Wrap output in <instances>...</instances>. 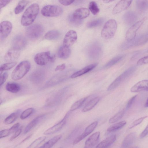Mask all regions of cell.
I'll list each match as a JSON object with an SVG mask.
<instances>
[{
    "mask_svg": "<svg viewBox=\"0 0 148 148\" xmlns=\"http://www.w3.org/2000/svg\"><path fill=\"white\" fill-rule=\"evenodd\" d=\"M68 19L70 23L75 26L80 25L82 23L83 21L82 20L79 19L74 18L72 14L69 16Z\"/></svg>",
    "mask_w": 148,
    "mask_h": 148,
    "instance_id": "obj_44",
    "label": "cell"
},
{
    "mask_svg": "<svg viewBox=\"0 0 148 148\" xmlns=\"http://www.w3.org/2000/svg\"><path fill=\"white\" fill-rule=\"evenodd\" d=\"M60 35V32L57 30H51L48 32L45 35V39L48 40H53L58 39Z\"/></svg>",
    "mask_w": 148,
    "mask_h": 148,
    "instance_id": "obj_29",
    "label": "cell"
},
{
    "mask_svg": "<svg viewBox=\"0 0 148 148\" xmlns=\"http://www.w3.org/2000/svg\"><path fill=\"white\" fill-rule=\"evenodd\" d=\"M103 21V19L101 18L94 20L88 23L87 26L89 28L95 27L101 25Z\"/></svg>",
    "mask_w": 148,
    "mask_h": 148,
    "instance_id": "obj_40",
    "label": "cell"
},
{
    "mask_svg": "<svg viewBox=\"0 0 148 148\" xmlns=\"http://www.w3.org/2000/svg\"><path fill=\"white\" fill-rule=\"evenodd\" d=\"M46 137L42 136L40 137L35 140L27 147L29 148H34L37 147L43 142L46 139Z\"/></svg>",
    "mask_w": 148,
    "mask_h": 148,
    "instance_id": "obj_42",
    "label": "cell"
},
{
    "mask_svg": "<svg viewBox=\"0 0 148 148\" xmlns=\"http://www.w3.org/2000/svg\"><path fill=\"white\" fill-rule=\"evenodd\" d=\"M125 56V55H121L114 57L107 62L103 66V68L108 69L111 67L121 61Z\"/></svg>",
    "mask_w": 148,
    "mask_h": 148,
    "instance_id": "obj_32",
    "label": "cell"
},
{
    "mask_svg": "<svg viewBox=\"0 0 148 148\" xmlns=\"http://www.w3.org/2000/svg\"><path fill=\"white\" fill-rule=\"evenodd\" d=\"M148 134V124L140 135V138H143Z\"/></svg>",
    "mask_w": 148,
    "mask_h": 148,
    "instance_id": "obj_55",
    "label": "cell"
},
{
    "mask_svg": "<svg viewBox=\"0 0 148 148\" xmlns=\"http://www.w3.org/2000/svg\"><path fill=\"white\" fill-rule=\"evenodd\" d=\"M55 55L51 56L49 51L39 53L34 56V60L38 65H45L49 62H53L55 60Z\"/></svg>",
    "mask_w": 148,
    "mask_h": 148,
    "instance_id": "obj_4",
    "label": "cell"
},
{
    "mask_svg": "<svg viewBox=\"0 0 148 148\" xmlns=\"http://www.w3.org/2000/svg\"><path fill=\"white\" fill-rule=\"evenodd\" d=\"M32 134H30L29 135V136H28L26 138H25L22 141H21V142L20 143V144L21 143H22L26 141L28 139H29L32 136Z\"/></svg>",
    "mask_w": 148,
    "mask_h": 148,
    "instance_id": "obj_56",
    "label": "cell"
},
{
    "mask_svg": "<svg viewBox=\"0 0 148 148\" xmlns=\"http://www.w3.org/2000/svg\"><path fill=\"white\" fill-rule=\"evenodd\" d=\"M12 27V23L9 21H4L0 23V34L2 38H6L11 32Z\"/></svg>",
    "mask_w": 148,
    "mask_h": 148,
    "instance_id": "obj_15",
    "label": "cell"
},
{
    "mask_svg": "<svg viewBox=\"0 0 148 148\" xmlns=\"http://www.w3.org/2000/svg\"><path fill=\"white\" fill-rule=\"evenodd\" d=\"M136 5L139 11H145L148 9V0H136Z\"/></svg>",
    "mask_w": 148,
    "mask_h": 148,
    "instance_id": "obj_33",
    "label": "cell"
},
{
    "mask_svg": "<svg viewBox=\"0 0 148 148\" xmlns=\"http://www.w3.org/2000/svg\"><path fill=\"white\" fill-rule=\"evenodd\" d=\"M100 136L99 132H96L91 135L86 140L84 148H91L95 146L98 142Z\"/></svg>",
    "mask_w": 148,
    "mask_h": 148,
    "instance_id": "obj_18",
    "label": "cell"
},
{
    "mask_svg": "<svg viewBox=\"0 0 148 148\" xmlns=\"http://www.w3.org/2000/svg\"><path fill=\"white\" fill-rule=\"evenodd\" d=\"M22 129L21 128L18 129L14 132L13 135L10 138V140L12 141L17 137L21 133Z\"/></svg>",
    "mask_w": 148,
    "mask_h": 148,
    "instance_id": "obj_51",
    "label": "cell"
},
{
    "mask_svg": "<svg viewBox=\"0 0 148 148\" xmlns=\"http://www.w3.org/2000/svg\"><path fill=\"white\" fill-rule=\"evenodd\" d=\"M18 115V113L17 112L11 114L5 119L4 121V123L6 125H9L12 123L16 119Z\"/></svg>",
    "mask_w": 148,
    "mask_h": 148,
    "instance_id": "obj_37",
    "label": "cell"
},
{
    "mask_svg": "<svg viewBox=\"0 0 148 148\" xmlns=\"http://www.w3.org/2000/svg\"><path fill=\"white\" fill-rule=\"evenodd\" d=\"M11 133L9 129L2 130L0 132V138H1L7 136Z\"/></svg>",
    "mask_w": 148,
    "mask_h": 148,
    "instance_id": "obj_47",
    "label": "cell"
},
{
    "mask_svg": "<svg viewBox=\"0 0 148 148\" xmlns=\"http://www.w3.org/2000/svg\"><path fill=\"white\" fill-rule=\"evenodd\" d=\"M100 99V97H97L90 100L83 108L82 111L86 112L91 110L97 105Z\"/></svg>",
    "mask_w": 148,
    "mask_h": 148,
    "instance_id": "obj_27",
    "label": "cell"
},
{
    "mask_svg": "<svg viewBox=\"0 0 148 148\" xmlns=\"http://www.w3.org/2000/svg\"><path fill=\"white\" fill-rule=\"evenodd\" d=\"M88 8L92 14L95 15L97 14L99 11V9L97 3L94 1H92L90 3Z\"/></svg>",
    "mask_w": 148,
    "mask_h": 148,
    "instance_id": "obj_41",
    "label": "cell"
},
{
    "mask_svg": "<svg viewBox=\"0 0 148 148\" xmlns=\"http://www.w3.org/2000/svg\"><path fill=\"white\" fill-rule=\"evenodd\" d=\"M117 28V24L115 20H109L106 23L102 29L101 37L106 39L111 38L114 35Z\"/></svg>",
    "mask_w": 148,
    "mask_h": 148,
    "instance_id": "obj_3",
    "label": "cell"
},
{
    "mask_svg": "<svg viewBox=\"0 0 148 148\" xmlns=\"http://www.w3.org/2000/svg\"><path fill=\"white\" fill-rule=\"evenodd\" d=\"M147 18L146 17H144L140 20L134 24L127 30L125 35V38L127 41H131L135 38L137 31L140 28Z\"/></svg>",
    "mask_w": 148,
    "mask_h": 148,
    "instance_id": "obj_7",
    "label": "cell"
},
{
    "mask_svg": "<svg viewBox=\"0 0 148 148\" xmlns=\"http://www.w3.org/2000/svg\"><path fill=\"white\" fill-rule=\"evenodd\" d=\"M66 68V66L64 64H62L60 65H58L55 68V71H62L64 70Z\"/></svg>",
    "mask_w": 148,
    "mask_h": 148,
    "instance_id": "obj_54",
    "label": "cell"
},
{
    "mask_svg": "<svg viewBox=\"0 0 148 148\" xmlns=\"http://www.w3.org/2000/svg\"><path fill=\"white\" fill-rule=\"evenodd\" d=\"M71 53V51L69 47L63 45L59 48L58 55L60 58L66 59L69 57Z\"/></svg>",
    "mask_w": 148,
    "mask_h": 148,
    "instance_id": "obj_24",
    "label": "cell"
},
{
    "mask_svg": "<svg viewBox=\"0 0 148 148\" xmlns=\"http://www.w3.org/2000/svg\"><path fill=\"white\" fill-rule=\"evenodd\" d=\"M98 123L97 121H95L88 126L85 129L83 133L75 139L73 143V145H74L78 143L91 133L96 128Z\"/></svg>",
    "mask_w": 148,
    "mask_h": 148,
    "instance_id": "obj_12",
    "label": "cell"
},
{
    "mask_svg": "<svg viewBox=\"0 0 148 148\" xmlns=\"http://www.w3.org/2000/svg\"><path fill=\"white\" fill-rule=\"evenodd\" d=\"M45 73L42 69H38L33 72L29 76L30 80L33 83L39 84L44 80Z\"/></svg>",
    "mask_w": 148,
    "mask_h": 148,
    "instance_id": "obj_10",
    "label": "cell"
},
{
    "mask_svg": "<svg viewBox=\"0 0 148 148\" xmlns=\"http://www.w3.org/2000/svg\"><path fill=\"white\" fill-rule=\"evenodd\" d=\"M61 134L56 136L45 143L40 148H49L53 146L62 138Z\"/></svg>",
    "mask_w": 148,
    "mask_h": 148,
    "instance_id": "obj_30",
    "label": "cell"
},
{
    "mask_svg": "<svg viewBox=\"0 0 148 148\" xmlns=\"http://www.w3.org/2000/svg\"><path fill=\"white\" fill-rule=\"evenodd\" d=\"M116 136L115 135H112L109 136L98 144L96 147L97 148H105L107 147L115 141Z\"/></svg>",
    "mask_w": 148,
    "mask_h": 148,
    "instance_id": "obj_21",
    "label": "cell"
},
{
    "mask_svg": "<svg viewBox=\"0 0 148 148\" xmlns=\"http://www.w3.org/2000/svg\"><path fill=\"white\" fill-rule=\"evenodd\" d=\"M39 11V7L37 3L30 5L23 13L21 20L23 26H27L31 24L36 17Z\"/></svg>",
    "mask_w": 148,
    "mask_h": 148,
    "instance_id": "obj_1",
    "label": "cell"
},
{
    "mask_svg": "<svg viewBox=\"0 0 148 148\" xmlns=\"http://www.w3.org/2000/svg\"><path fill=\"white\" fill-rule=\"evenodd\" d=\"M74 0H58L60 3L64 5H68L72 4Z\"/></svg>",
    "mask_w": 148,
    "mask_h": 148,
    "instance_id": "obj_50",
    "label": "cell"
},
{
    "mask_svg": "<svg viewBox=\"0 0 148 148\" xmlns=\"http://www.w3.org/2000/svg\"><path fill=\"white\" fill-rule=\"evenodd\" d=\"M45 115H42L38 116L31 121L25 128L24 134H25L29 131L38 122L44 117Z\"/></svg>",
    "mask_w": 148,
    "mask_h": 148,
    "instance_id": "obj_25",
    "label": "cell"
},
{
    "mask_svg": "<svg viewBox=\"0 0 148 148\" xmlns=\"http://www.w3.org/2000/svg\"><path fill=\"white\" fill-rule=\"evenodd\" d=\"M8 76L7 72H5L0 75V86H1L5 81Z\"/></svg>",
    "mask_w": 148,
    "mask_h": 148,
    "instance_id": "obj_48",
    "label": "cell"
},
{
    "mask_svg": "<svg viewBox=\"0 0 148 148\" xmlns=\"http://www.w3.org/2000/svg\"><path fill=\"white\" fill-rule=\"evenodd\" d=\"M77 39L76 32L73 30H70L66 34L63 41V45L70 47L73 45Z\"/></svg>",
    "mask_w": 148,
    "mask_h": 148,
    "instance_id": "obj_13",
    "label": "cell"
},
{
    "mask_svg": "<svg viewBox=\"0 0 148 148\" xmlns=\"http://www.w3.org/2000/svg\"><path fill=\"white\" fill-rule=\"evenodd\" d=\"M148 64V56L143 57L139 60L137 62V65L140 66Z\"/></svg>",
    "mask_w": 148,
    "mask_h": 148,
    "instance_id": "obj_46",
    "label": "cell"
},
{
    "mask_svg": "<svg viewBox=\"0 0 148 148\" xmlns=\"http://www.w3.org/2000/svg\"><path fill=\"white\" fill-rule=\"evenodd\" d=\"M144 106L145 107H148V98Z\"/></svg>",
    "mask_w": 148,
    "mask_h": 148,
    "instance_id": "obj_58",
    "label": "cell"
},
{
    "mask_svg": "<svg viewBox=\"0 0 148 148\" xmlns=\"http://www.w3.org/2000/svg\"><path fill=\"white\" fill-rule=\"evenodd\" d=\"M27 43L25 38L23 35H18L15 36L12 39V48L20 51L25 47Z\"/></svg>",
    "mask_w": 148,
    "mask_h": 148,
    "instance_id": "obj_9",
    "label": "cell"
},
{
    "mask_svg": "<svg viewBox=\"0 0 148 148\" xmlns=\"http://www.w3.org/2000/svg\"><path fill=\"white\" fill-rule=\"evenodd\" d=\"M69 76V73L67 71L58 73L51 78L47 82L46 85L49 86L56 85L65 80Z\"/></svg>",
    "mask_w": 148,
    "mask_h": 148,
    "instance_id": "obj_14",
    "label": "cell"
},
{
    "mask_svg": "<svg viewBox=\"0 0 148 148\" xmlns=\"http://www.w3.org/2000/svg\"><path fill=\"white\" fill-rule=\"evenodd\" d=\"M125 121H123L116 123L109 127L107 129L108 132H113L119 130L124 127L126 124Z\"/></svg>",
    "mask_w": 148,
    "mask_h": 148,
    "instance_id": "obj_34",
    "label": "cell"
},
{
    "mask_svg": "<svg viewBox=\"0 0 148 148\" xmlns=\"http://www.w3.org/2000/svg\"><path fill=\"white\" fill-rule=\"evenodd\" d=\"M136 137V134L132 132L129 134L123 140L121 147L127 148L131 146L134 143Z\"/></svg>",
    "mask_w": 148,
    "mask_h": 148,
    "instance_id": "obj_22",
    "label": "cell"
},
{
    "mask_svg": "<svg viewBox=\"0 0 148 148\" xmlns=\"http://www.w3.org/2000/svg\"><path fill=\"white\" fill-rule=\"evenodd\" d=\"M132 0H121L115 5L112 10L114 14L120 13L127 9L130 5Z\"/></svg>",
    "mask_w": 148,
    "mask_h": 148,
    "instance_id": "obj_16",
    "label": "cell"
},
{
    "mask_svg": "<svg viewBox=\"0 0 148 148\" xmlns=\"http://www.w3.org/2000/svg\"><path fill=\"white\" fill-rule=\"evenodd\" d=\"M87 54L91 59H96L100 56L102 52L101 45L98 42H94L90 45L88 47Z\"/></svg>",
    "mask_w": 148,
    "mask_h": 148,
    "instance_id": "obj_8",
    "label": "cell"
},
{
    "mask_svg": "<svg viewBox=\"0 0 148 148\" xmlns=\"http://www.w3.org/2000/svg\"><path fill=\"white\" fill-rule=\"evenodd\" d=\"M124 113L125 111L123 110L119 111L109 119V123H112L118 121L123 117Z\"/></svg>",
    "mask_w": 148,
    "mask_h": 148,
    "instance_id": "obj_36",
    "label": "cell"
},
{
    "mask_svg": "<svg viewBox=\"0 0 148 148\" xmlns=\"http://www.w3.org/2000/svg\"><path fill=\"white\" fill-rule=\"evenodd\" d=\"M20 124L19 123L15 124L10 128L9 129L11 133H12L17 130L20 126Z\"/></svg>",
    "mask_w": 148,
    "mask_h": 148,
    "instance_id": "obj_52",
    "label": "cell"
},
{
    "mask_svg": "<svg viewBox=\"0 0 148 148\" xmlns=\"http://www.w3.org/2000/svg\"><path fill=\"white\" fill-rule=\"evenodd\" d=\"M148 116H143L135 120L130 125L129 127V128L130 129H132L141 123L143 120L145 118H146Z\"/></svg>",
    "mask_w": 148,
    "mask_h": 148,
    "instance_id": "obj_45",
    "label": "cell"
},
{
    "mask_svg": "<svg viewBox=\"0 0 148 148\" xmlns=\"http://www.w3.org/2000/svg\"><path fill=\"white\" fill-rule=\"evenodd\" d=\"M28 3L26 0H22L19 2L15 8L14 12L16 14H18L22 12Z\"/></svg>",
    "mask_w": 148,
    "mask_h": 148,
    "instance_id": "obj_35",
    "label": "cell"
},
{
    "mask_svg": "<svg viewBox=\"0 0 148 148\" xmlns=\"http://www.w3.org/2000/svg\"><path fill=\"white\" fill-rule=\"evenodd\" d=\"M89 14V11L88 9L81 8L76 10L72 14L74 18L82 20L87 17Z\"/></svg>",
    "mask_w": 148,
    "mask_h": 148,
    "instance_id": "obj_20",
    "label": "cell"
},
{
    "mask_svg": "<svg viewBox=\"0 0 148 148\" xmlns=\"http://www.w3.org/2000/svg\"><path fill=\"white\" fill-rule=\"evenodd\" d=\"M44 30V28L42 25L35 24L27 27L25 33L29 38L34 39L40 37L43 34Z\"/></svg>",
    "mask_w": 148,
    "mask_h": 148,
    "instance_id": "obj_6",
    "label": "cell"
},
{
    "mask_svg": "<svg viewBox=\"0 0 148 148\" xmlns=\"http://www.w3.org/2000/svg\"><path fill=\"white\" fill-rule=\"evenodd\" d=\"M115 0H103V2L105 3H108L112 2Z\"/></svg>",
    "mask_w": 148,
    "mask_h": 148,
    "instance_id": "obj_57",
    "label": "cell"
},
{
    "mask_svg": "<svg viewBox=\"0 0 148 148\" xmlns=\"http://www.w3.org/2000/svg\"><path fill=\"white\" fill-rule=\"evenodd\" d=\"M34 111L32 108H28L24 111L21 114L20 117L21 119H26L32 114Z\"/></svg>",
    "mask_w": 148,
    "mask_h": 148,
    "instance_id": "obj_43",
    "label": "cell"
},
{
    "mask_svg": "<svg viewBox=\"0 0 148 148\" xmlns=\"http://www.w3.org/2000/svg\"><path fill=\"white\" fill-rule=\"evenodd\" d=\"M7 90L13 93L18 92L21 90V87L18 84L13 82L8 83L5 86Z\"/></svg>",
    "mask_w": 148,
    "mask_h": 148,
    "instance_id": "obj_28",
    "label": "cell"
},
{
    "mask_svg": "<svg viewBox=\"0 0 148 148\" xmlns=\"http://www.w3.org/2000/svg\"><path fill=\"white\" fill-rule=\"evenodd\" d=\"M16 63V62H10L2 64L0 67V75L3 71L9 70L13 67Z\"/></svg>",
    "mask_w": 148,
    "mask_h": 148,
    "instance_id": "obj_39",
    "label": "cell"
},
{
    "mask_svg": "<svg viewBox=\"0 0 148 148\" xmlns=\"http://www.w3.org/2000/svg\"><path fill=\"white\" fill-rule=\"evenodd\" d=\"M125 80V78L121 74L117 77L109 85L107 88V90L111 91L117 87L123 81Z\"/></svg>",
    "mask_w": 148,
    "mask_h": 148,
    "instance_id": "obj_31",
    "label": "cell"
},
{
    "mask_svg": "<svg viewBox=\"0 0 148 148\" xmlns=\"http://www.w3.org/2000/svg\"><path fill=\"white\" fill-rule=\"evenodd\" d=\"M12 0H0V9L5 7Z\"/></svg>",
    "mask_w": 148,
    "mask_h": 148,
    "instance_id": "obj_53",
    "label": "cell"
},
{
    "mask_svg": "<svg viewBox=\"0 0 148 148\" xmlns=\"http://www.w3.org/2000/svg\"><path fill=\"white\" fill-rule=\"evenodd\" d=\"M97 63H95L87 66L82 69L77 71L71 75V78H74L81 76L91 71L97 65Z\"/></svg>",
    "mask_w": 148,
    "mask_h": 148,
    "instance_id": "obj_23",
    "label": "cell"
},
{
    "mask_svg": "<svg viewBox=\"0 0 148 148\" xmlns=\"http://www.w3.org/2000/svg\"><path fill=\"white\" fill-rule=\"evenodd\" d=\"M130 91L133 92L148 91V80H143L138 82L131 88Z\"/></svg>",
    "mask_w": 148,
    "mask_h": 148,
    "instance_id": "obj_17",
    "label": "cell"
},
{
    "mask_svg": "<svg viewBox=\"0 0 148 148\" xmlns=\"http://www.w3.org/2000/svg\"><path fill=\"white\" fill-rule=\"evenodd\" d=\"M31 64L27 60L20 62L12 72L11 77L14 80H17L22 78L28 72L30 69Z\"/></svg>",
    "mask_w": 148,
    "mask_h": 148,
    "instance_id": "obj_2",
    "label": "cell"
},
{
    "mask_svg": "<svg viewBox=\"0 0 148 148\" xmlns=\"http://www.w3.org/2000/svg\"><path fill=\"white\" fill-rule=\"evenodd\" d=\"M69 113H67L63 118L58 123L45 130L44 134L47 135L51 134L60 130L65 125Z\"/></svg>",
    "mask_w": 148,
    "mask_h": 148,
    "instance_id": "obj_11",
    "label": "cell"
},
{
    "mask_svg": "<svg viewBox=\"0 0 148 148\" xmlns=\"http://www.w3.org/2000/svg\"><path fill=\"white\" fill-rule=\"evenodd\" d=\"M20 55V51L12 48L5 54L4 57V60L7 62L13 61L18 59Z\"/></svg>",
    "mask_w": 148,
    "mask_h": 148,
    "instance_id": "obj_19",
    "label": "cell"
},
{
    "mask_svg": "<svg viewBox=\"0 0 148 148\" xmlns=\"http://www.w3.org/2000/svg\"><path fill=\"white\" fill-rule=\"evenodd\" d=\"M123 18L126 23L130 25L136 21L137 19V16L134 12L128 11L125 14Z\"/></svg>",
    "mask_w": 148,
    "mask_h": 148,
    "instance_id": "obj_26",
    "label": "cell"
},
{
    "mask_svg": "<svg viewBox=\"0 0 148 148\" xmlns=\"http://www.w3.org/2000/svg\"><path fill=\"white\" fill-rule=\"evenodd\" d=\"M87 97H83L75 102L71 106L70 111H73L81 106L85 102Z\"/></svg>",
    "mask_w": 148,
    "mask_h": 148,
    "instance_id": "obj_38",
    "label": "cell"
},
{
    "mask_svg": "<svg viewBox=\"0 0 148 148\" xmlns=\"http://www.w3.org/2000/svg\"><path fill=\"white\" fill-rule=\"evenodd\" d=\"M63 12L62 8L56 5H48L45 6L41 10V13L47 17H56L61 15Z\"/></svg>",
    "mask_w": 148,
    "mask_h": 148,
    "instance_id": "obj_5",
    "label": "cell"
},
{
    "mask_svg": "<svg viewBox=\"0 0 148 148\" xmlns=\"http://www.w3.org/2000/svg\"><path fill=\"white\" fill-rule=\"evenodd\" d=\"M137 96V95H136L133 96L129 99L126 105V108L127 109H129L131 107L132 104L135 101Z\"/></svg>",
    "mask_w": 148,
    "mask_h": 148,
    "instance_id": "obj_49",
    "label": "cell"
}]
</instances>
